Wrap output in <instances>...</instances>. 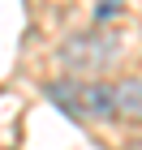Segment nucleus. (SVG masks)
<instances>
[{
	"mask_svg": "<svg viewBox=\"0 0 142 150\" xmlns=\"http://www.w3.org/2000/svg\"><path fill=\"white\" fill-rule=\"evenodd\" d=\"M47 99H52L60 112L78 116V120H108V116H116L112 112V86L91 81V77L52 81V86H47Z\"/></svg>",
	"mask_w": 142,
	"mask_h": 150,
	"instance_id": "2",
	"label": "nucleus"
},
{
	"mask_svg": "<svg viewBox=\"0 0 142 150\" xmlns=\"http://www.w3.org/2000/svg\"><path fill=\"white\" fill-rule=\"evenodd\" d=\"M121 4H125V0H103V4L95 9V17H99V22H108V17H116V13H121Z\"/></svg>",
	"mask_w": 142,
	"mask_h": 150,
	"instance_id": "4",
	"label": "nucleus"
},
{
	"mask_svg": "<svg viewBox=\"0 0 142 150\" xmlns=\"http://www.w3.org/2000/svg\"><path fill=\"white\" fill-rule=\"evenodd\" d=\"M112 112L142 125V77H125L112 86Z\"/></svg>",
	"mask_w": 142,
	"mask_h": 150,
	"instance_id": "3",
	"label": "nucleus"
},
{
	"mask_svg": "<svg viewBox=\"0 0 142 150\" xmlns=\"http://www.w3.org/2000/svg\"><path fill=\"white\" fill-rule=\"evenodd\" d=\"M116 56H121V39L112 30H82V35L65 39L60 52H56V60L73 77H95V73H103Z\"/></svg>",
	"mask_w": 142,
	"mask_h": 150,
	"instance_id": "1",
	"label": "nucleus"
}]
</instances>
